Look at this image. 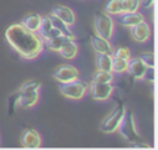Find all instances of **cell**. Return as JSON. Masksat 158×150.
I'll list each match as a JSON object with an SVG mask.
<instances>
[{
    "mask_svg": "<svg viewBox=\"0 0 158 150\" xmlns=\"http://www.w3.org/2000/svg\"><path fill=\"white\" fill-rule=\"evenodd\" d=\"M5 38L14 51L25 60H33L43 51V40L35 31L26 29L21 22L10 25Z\"/></svg>",
    "mask_w": 158,
    "mask_h": 150,
    "instance_id": "obj_1",
    "label": "cell"
},
{
    "mask_svg": "<svg viewBox=\"0 0 158 150\" xmlns=\"http://www.w3.org/2000/svg\"><path fill=\"white\" fill-rule=\"evenodd\" d=\"M117 130L120 131V134L122 135L123 139H126L128 143L135 144V145H147L144 144L143 139L141 138L138 130H137V125H136V120L133 117V113L131 110H126L125 115L117 128Z\"/></svg>",
    "mask_w": 158,
    "mask_h": 150,
    "instance_id": "obj_2",
    "label": "cell"
},
{
    "mask_svg": "<svg viewBox=\"0 0 158 150\" xmlns=\"http://www.w3.org/2000/svg\"><path fill=\"white\" fill-rule=\"evenodd\" d=\"M94 29L99 36L110 40L114 36L115 22L107 12L96 11L94 15Z\"/></svg>",
    "mask_w": 158,
    "mask_h": 150,
    "instance_id": "obj_3",
    "label": "cell"
},
{
    "mask_svg": "<svg viewBox=\"0 0 158 150\" xmlns=\"http://www.w3.org/2000/svg\"><path fill=\"white\" fill-rule=\"evenodd\" d=\"M86 90H88V84L78 78L70 82L59 83V92L62 93V95L69 99L79 100L85 95Z\"/></svg>",
    "mask_w": 158,
    "mask_h": 150,
    "instance_id": "obj_4",
    "label": "cell"
},
{
    "mask_svg": "<svg viewBox=\"0 0 158 150\" xmlns=\"http://www.w3.org/2000/svg\"><path fill=\"white\" fill-rule=\"evenodd\" d=\"M125 112H126V108L125 105L122 104H118L116 105L112 112L101 121L100 124V130L105 134H111V133H115L125 115Z\"/></svg>",
    "mask_w": 158,
    "mask_h": 150,
    "instance_id": "obj_5",
    "label": "cell"
},
{
    "mask_svg": "<svg viewBox=\"0 0 158 150\" xmlns=\"http://www.w3.org/2000/svg\"><path fill=\"white\" fill-rule=\"evenodd\" d=\"M53 78L59 83H65L79 78V71L70 64H62L53 71Z\"/></svg>",
    "mask_w": 158,
    "mask_h": 150,
    "instance_id": "obj_6",
    "label": "cell"
},
{
    "mask_svg": "<svg viewBox=\"0 0 158 150\" xmlns=\"http://www.w3.org/2000/svg\"><path fill=\"white\" fill-rule=\"evenodd\" d=\"M112 92H114L112 83L91 82L90 84V94H91V98L95 100H106L111 97Z\"/></svg>",
    "mask_w": 158,
    "mask_h": 150,
    "instance_id": "obj_7",
    "label": "cell"
},
{
    "mask_svg": "<svg viewBox=\"0 0 158 150\" xmlns=\"http://www.w3.org/2000/svg\"><path fill=\"white\" fill-rule=\"evenodd\" d=\"M130 32H131V36L132 38L136 41V42H139V43H143V42H147L151 37V29H149V25L143 20L136 25H133L132 27H130Z\"/></svg>",
    "mask_w": 158,
    "mask_h": 150,
    "instance_id": "obj_8",
    "label": "cell"
},
{
    "mask_svg": "<svg viewBox=\"0 0 158 150\" xmlns=\"http://www.w3.org/2000/svg\"><path fill=\"white\" fill-rule=\"evenodd\" d=\"M21 144L23 148H30V149H36L40 148L42 144L41 136L38 134V131H36L35 129L27 128L22 131L21 135Z\"/></svg>",
    "mask_w": 158,
    "mask_h": 150,
    "instance_id": "obj_9",
    "label": "cell"
},
{
    "mask_svg": "<svg viewBox=\"0 0 158 150\" xmlns=\"http://www.w3.org/2000/svg\"><path fill=\"white\" fill-rule=\"evenodd\" d=\"M37 33L40 35V37L42 40H48V38H52V37H56V36H59L60 32L52 25L48 15L47 16H42L41 19V24H40V27L37 30Z\"/></svg>",
    "mask_w": 158,
    "mask_h": 150,
    "instance_id": "obj_10",
    "label": "cell"
},
{
    "mask_svg": "<svg viewBox=\"0 0 158 150\" xmlns=\"http://www.w3.org/2000/svg\"><path fill=\"white\" fill-rule=\"evenodd\" d=\"M147 66L142 62V60L139 57H135V58H130L128 60V64H127V71L135 79H143L146 71H147Z\"/></svg>",
    "mask_w": 158,
    "mask_h": 150,
    "instance_id": "obj_11",
    "label": "cell"
},
{
    "mask_svg": "<svg viewBox=\"0 0 158 150\" xmlns=\"http://www.w3.org/2000/svg\"><path fill=\"white\" fill-rule=\"evenodd\" d=\"M17 105H21L22 108H31L38 102V90H17Z\"/></svg>",
    "mask_w": 158,
    "mask_h": 150,
    "instance_id": "obj_12",
    "label": "cell"
},
{
    "mask_svg": "<svg viewBox=\"0 0 158 150\" xmlns=\"http://www.w3.org/2000/svg\"><path fill=\"white\" fill-rule=\"evenodd\" d=\"M52 15H54L56 17L62 20L68 26H72V25L75 24V14L70 7H67V6H63V5H58V6L53 7Z\"/></svg>",
    "mask_w": 158,
    "mask_h": 150,
    "instance_id": "obj_13",
    "label": "cell"
},
{
    "mask_svg": "<svg viewBox=\"0 0 158 150\" xmlns=\"http://www.w3.org/2000/svg\"><path fill=\"white\" fill-rule=\"evenodd\" d=\"M90 42L96 53H110L112 52V46L110 43V40H106L99 35H91Z\"/></svg>",
    "mask_w": 158,
    "mask_h": 150,
    "instance_id": "obj_14",
    "label": "cell"
},
{
    "mask_svg": "<svg viewBox=\"0 0 158 150\" xmlns=\"http://www.w3.org/2000/svg\"><path fill=\"white\" fill-rule=\"evenodd\" d=\"M144 20V16L138 12V11H133V12H122L120 14V19H118V22L121 26H125V27H132L133 25L141 22Z\"/></svg>",
    "mask_w": 158,
    "mask_h": 150,
    "instance_id": "obj_15",
    "label": "cell"
},
{
    "mask_svg": "<svg viewBox=\"0 0 158 150\" xmlns=\"http://www.w3.org/2000/svg\"><path fill=\"white\" fill-rule=\"evenodd\" d=\"M58 52H59V55H60L63 58H65V60H73V58H75V56L78 55V45L75 43L74 40L68 38V40L63 43V46L60 47V50H59Z\"/></svg>",
    "mask_w": 158,
    "mask_h": 150,
    "instance_id": "obj_16",
    "label": "cell"
},
{
    "mask_svg": "<svg viewBox=\"0 0 158 150\" xmlns=\"http://www.w3.org/2000/svg\"><path fill=\"white\" fill-rule=\"evenodd\" d=\"M48 17H49L52 25L60 32V35H63V36H65V37H68V38H70V40H75L74 33L70 31V29H69V26H68L67 24H64L62 20H59L58 17H56V16L52 15V14L48 15Z\"/></svg>",
    "mask_w": 158,
    "mask_h": 150,
    "instance_id": "obj_17",
    "label": "cell"
},
{
    "mask_svg": "<svg viewBox=\"0 0 158 150\" xmlns=\"http://www.w3.org/2000/svg\"><path fill=\"white\" fill-rule=\"evenodd\" d=\"M41 19H42V16H41L40 14H37V12H31V14L26 15V16L22 19L21 24H22L26 29L37 32V30H38V27H40V24H41Z\"/></svg>",
    "mask_w": 158,
    "mask_h": 150,
    "instance_id": "obj_18",
    "label": "cell"
},
{
    "mask_svg": "<svg viewBox=\"0 0 158 150\" xmlns=\"http://www.w3.org/2000/svg\"><path fill=\"white\" fill-rule=\"evenodd\" d=\"M112 56L110 53H96V67L102 71H111Z\"/></svg>",
    "mask_w": 158,
    "mask_h": 150,
    "instance_id": "obj_19",
    "label": "cell"
},
{
    "mask_svg": "<svg viewBox=\"0 0 158 150\" xmlns=\"http://www.w3.org/2000/svg\"><path fill=\"white\" fill-rule=\"evenodd\" d=\"M68 40V37L63 36V35H59V36H56V37H52V38H48L46 40V46L51 50V51H54V52H58L60 50V47L63 46V43Z\"/></svg>",
    "mask_w": 158,
    "mask_h": 150,
    "instance_id": "obj_20",
    "label": "cell"
},
{
    "mask_svg": "<svg viewBox=\"0 0 158 150\" xmlns=\"http://www.w3.org/2000/svg\"><path fill=\"white\" fill-rule=\"evenodd\" d=\"M114 81V73L111 71H102L98 69L93 74V82H100V83H111Z\"/></svg>",
    "mask_w": 158,
    "mask_h": 150,
    "instance_id": "obj_21",
    "label": "cell"
},
{
    "mask_svg": "<svg viewBox=\"0 0 158 150\" xmlns=\"http://www.w3.org/2000/svg\"><path fill=\"white\" fill-rule=\"evenodd\" d=\"M127 64H128V61L122 60V58L112 57L111 72H112V73H125V72L127 71Z\"/></svg>",
    "mask_w": 158,
    "mask_h": 150,
    "instance_id": "obj_22",
    "label": "cell"
},
{
    "mask_svg": "<svg viewBox=\"0 0 158 150\" xmlns=\"http://www.w3.org/2000/svg\"><path fill=\"white\" fill-rule=\"evenodd\" d=\"M105 10L109 15H120L122 14V7H121V0H109Z\"/></svg>",
    "mask_w": 158,
    "mask_h": 150,
    "instance_id": "obj_23",
    "label": "cell"
},
{
    "mask_svg": "<svg viewBox=\"0 0 158 150\" xmlns=\"http://www.w3.org/2000/svg\"><path fill=\"white\" fill-rule=\"evenodd\" d=\"M139 5H141V0H121L122 12H133V11H138Z\"/></svg>",
    "mask_w": 158,
    "mask_h": 150,
    "instance_id": "obj_24",
    "label": "cell"
},
{
    "mask_svg": "<svg viewBox=\"0 0 158 150\" xmlns=\"http://www.w3.org/2000/svg\"><path fill=\"white\" fill-rule=\"evenodd\" d=\"M111 56L116 57V58H122V60L128 61L131 58V51L127 47H118V48H116L115 51L111 52Z\"/></svg>",
    "mask_w": 158,
    "mask_h": 150,
    "instance_id": "obj_25",
    "label": "cell"
},
{
    "mask_svg": "<svg viewBox=\"0 0 158 150\" xmlns=\"http://www.w3.org/2000/svg\"><path fill=\"white\" fill-rule=\"evenodd\" d=\"M40 88H41V82L32 79V81L25 82L19 90H40Z\"/></svg>",
    "mask_w": 158,
    "mask_h": 150,
    "instance_id": "obj_26",
    "label": "cell"
},
{
    "mask_svg": "<svg viewBox=\"0 0 158 150\" xmlns=\"http://www.w3.org/2000/svg\"><path fill=\"white\" fill-rule=\"evenodd\" d=\"M139 58L142 60V62L148 67V68H152L154 67V55L152 52H144L139 56Z\"/></svg>",
    "mask_w": 158,
    "mask_h": 150,
    "instance_id": "obj_27",
    "label": "cell"
},
{
    "mask_svg": "<svg viewBox=\"0 0 158 150\" xmlns=\"http://www.w3.org/2000/svg\"><path fill=\"white\" fill-rule=\"evenodd\" d=\"M17 98H19V93L17 92L9 97V99H7V113H9V115L14 114L15 107L17 105Z\"/></svg>",
    "mask_w": 158,
    "mask_h": 150,
    "instance_id": "obj_28",
    "label": "cell"
},
{
    "mask_svg": "<svg viewBox=\"0 0 158 150\" xmlns=\"http://www.w3.org/2000/svg\"><path fill=\"white\" fill-rule=\"evenodd\" d=\"M153 1L154 0H143V2H144V7H152V5H153Z\"/></svg>",
    "mask_w": 158,
    "mask_h": 150,
    "instance_id": "obj_29",
    "label": "cell"
}]
</instances>
